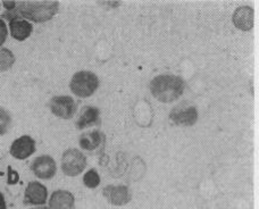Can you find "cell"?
Returning a JSON list of instances; mask_svg holds the SVG:
<instances>
[{
	"instance_id": "cell-1",
	"label": "cell",
	"mask_w": 259,
	"mask_h": 209,
	"mask_svg": "<svg viewBox=\"0 0 259 209\" xmlns=\"http://www.w3.org/2000/svg\"><path fill=\"white\" fill-rule=\"evenodd\" d=\"M186 82L181 76L163 74L154 77L150 82L151 95L160 103H173L183 95Z\"/></svg>"
},
{
	"instance_id": "cell-2",
	"label": "cell",
	"mask_w": 259,
	"mask_h": 209,
	"mask_svg": "<svg viewBox=\"0 0 259 209\" xmlns=\"http://www.w3.org/2000/svg\"><path fill=\"white\" fill-rule=\"evenodd\" d=\"M16 9L26 21L45 23L52 20L59 9L58 2H21L17 3Z\"/></svg>"
},
{
	"instance_id": "cell-3",
	"label": "cell",
	"mask_w": 259,
	"mask_h": 209,
	"mask_svg": "<svg viewBox=\"0 0 259 209\" xmlns=\"http://www.w3.org/2000/svg\"><path fill=\"white\" fill-rule=\"evenodd\" d=\"M99 78L94 72L80 71L73 75L69 88L78 98H88L95 94L99 88Z\"/></svg>"
},
{
	"instance_id": "cell-4",
	"label": "cell",
	"mask_w": 259,
	"mask_h": 209,
	"mask_svg": "<svg viewBox=\"0 0 259 209\" xmlns=\"http://www.w3.org/2000/svg\"><path fill=\"white\" fill-rule=\"evenodd\" d=\"M87 167V157L78 149H67L62 156V170L65 175L77 176Z\"/></svg>"
},
{
	"instance_id": "cell-5",
	"label": "cell",
	"mask_w": 259,
	"mask_h": 209,
	"mask_svg": "<svg viewBox=\"0 0 259 209\" xmlns=\"http://www.w3.org/2000/svg\"><path fill=\"white\" fill-rule=\"evenodd\" d=\"M49 108L56 117L63 119L72 118L76 113L77 105L72 97L57 96L50 100Z\"/></svg>"
},
{
	"instance_id": "cell-6",
	"label": "cell",
	"mask_w": 259,
	"mask_h": 209,
	"mask_svg": "<svg viewBox=\"0 0 259 209\" xmlns=\"http://www.w3.org/2000/svg\"><path fill=\"white\" fill-rule=\"evenodd\" d=\"M31 171L38 179L52 180L57 173V165L52 156L44 155L31 162Z\"/></svg>"
},
{
	"instance_id": "cell-7",
	"label": "cell",
	"mask_w": 259,
	"mask_h": 209,
	"mask_svg": "<svg viewBox=\"0 0 259 209\" xmlns=\"http://www.w3.org/2000/svg\"><path fill=\"white\" fill-rule=\"evenodd\" d=\"M169 118L175 125L180 127H191L196 124L198 119V110L194 106L188 104H181L174 107L170 111Z\"/></svg>"
},
{
	"instance_id": "cell-8",
	"label": "cell",
	"mask_w": 259,
	"mask_h": 209,
	"mask_svg": "<svg viewBox=\"0 0 259 209\" xmlns=\"http://www.w3.org/2000/svg\"><path fill=\"white\" fill-rule=\"evenodd\" d=\"M103 196L113 206H124L131 201L132 194L126 185H107L103 189Z\"/></svg>"
},
{
	"instance_id": "cell-9",
	"label": "cell",
	"mask_w": 259,
	"mask_h": 209,
	"mask_svg": "<svg viewBox=\"0 0 259 209\" xmlns=\"http://www.w3.org/2000/svg\"><path fill=\"white\" fill-rule=\"evenodd\" d=\"M48 199V190L42 183L32 181L25 189L24 203L29 206H42Z\"/></svg>"
},
{
	"instance_id": "cell-10",
	"label": "cell",
	"mask_w": 259,
	"mask_h": 209,
	"mask_svg": "<svg viewBox=\"0 0 259 209\" xmlns=\"http://www.w3.org/2000/svg\"><path fill=\"white\" fill-rule=\"evenodd\" d=\"M9 151L16 159L24 160L35 152V140L30 136H22L12 143Z\"/></svg>"
},
{
	"instance_id": "cell-11",
	"label": "cell",
	"mask_w": 259,
	"mask_h": 209,
	"mask_svg": "<svg viewBox=\"0 0 259 209\" xmlns=\"http://www.w3.org/2000/svg\"><path fill=\"white\" fill-rule=\"evenodd\" d=\"M100 124V110L95 106L83 107L80 115L77 116L75 127L77 130H84Z\"/></svg>"
},
{
	"instance_id": "cell-12",
	"label": "cell",
	"mask_w": 259,
	"mask_h": 209,
	"mask_svg": "<svg viewBox=\"0 0 259 209\" xmlns=\"http://www.w3.org/2000/svg\"><path fill=\"white\" fill-rule=\"evenodd\" d=\"M9 30L11 35L17 41H24L32 34L33 25L24 18L16 17L9 21Z\"/></svg>"
},
{
	"instance_id": "cell-13",
	"label": "cell",
	"mask_w": 259,
	"mask_h": 209,
	"mask_svg": "<svg viewBox=\"0 0 259 209\" xmlns=\"http://www.w3.org/2000/svg\"><path fill=\"white\" fill-rule=\"evenodd\" d=\"M75 198L67 190H57L49 199L50 209H74Z\"/></svg>"
},
{
	"instance_id": "cell-14",
	"label": "cell",
	"mask_w": 259,
	"mask_h": 209,
	"mask_svg": "<svg viewBox=\"0 0 259 209\" xmlns=\"http://www.w3.org/2000/svg\"><path fill=\"white\" fill-rule=\"evenodd\" d=\"M233 23L242 31L251 30L253 26V9L249 6L239 7L233 14Z\"/></svg>"
},
{
	"instance_id": "cell-15",
	"label": "cell",
	"mask_w": 259,
	"mask_h": 209,
	"mask_svg": "<svg viewBox=\"0 0 259 209\" xmlns=\"http://www.w3.org/2000/svg\"><path fill=\"white\" fill-rule=\"evenodd\" d=\"M104 142H105L104 134L100 131H98V130L83 133L80 137V140H78L80 147L87 151H94L96 149H98Z\"/></svg>"
},
{
	"instance_id": "cell-16",
	"label": "cell",
	"mask_w": 259,
	"mask_h": 209,
	"mask_svg": "<svg viewBox=\"0 0 259 209\" xmlns=\"http://www.w3.org/2000/svg\"><path fill=\"white\" fill-rule=\"evenodd\" d=\"M15 63V56L8 48H0V73L9 71Z\"/></svg>"
},
{
	"instance_id": "cell-17",
	"label": "cell",
	"mask_w": 259,
	"mask_h": 209,
	"mask_svg": "<svg viewBox=\"0 0 259 209\" xmlns=\"http://www.w3.org/2000/svg\"><path fill=\"white\" fill-rule=\"evenodd\" d=\"M83 183L89 189L98 188V185L100 184V175L97 170L91 169L88 171L84 176H83Z\"/></svg>"
},
{
	"instance_id": "cell-18",
	"label": "cell",
	"mask_w": 259,
	"mask_h": 209,
	"mask_svg": "<svg viewBox=\"0 0 259 209\" xmlns=\"http://www.w3.org/2000/svg\"><path fill=\"white\" fill-rule=\"evenodd\" d=\"M12 125V116L8 111L0 107V136L6 134Z\"/></svg>"
},
{
	"instance_id": "cell-19",
	"label": "cell",
	"mask_w": 259,
	"mask_h": 209,
	"mask_svg": "<svg viewBox=\"0 0 259 209\" xmlns=\"http://www.w3.org/2000/svg\"><path fill=\"white\" fill-rule=\"evenodd\" d=\"M8 35V29L7 25L3 18H0V47L5 44V41L7 39Z\"/></svg>"
},
{
	"instance_id": "cell-20",
	"label": "cell",
	"mask_w": 259,
	"mask_h": 209,
	"mask_svg": "<svg viewBox=\"0 0 259 209\" xmlns=\"http://www.w3.org/2000/svg\"><path fill=\"white\" fill-rule=\"evenodd\" d=\"M18 180V175L16 172H12V173H8V183H16Z\"/></svg>"
},
{
	"instance_id": "cell-21",
	"label": "cell",
	"mask_w": 259,
	"mask_h": 209,
	"mask_svg": "<svg viewBox=\"0 0 259 209\" xmlns=\"http://www.w3.org/2000/svg\"><path fill=\"white\" fill-rule=\"evenodd\" d=\"M2 5H3L5 8H6V11H12V9H15L16 8L17 3H15V2H12V3L5 2V3H2Z\"/></svg>"
},
{
	"instance_id": "cell-22",
	"label": "cell",
	"mask_w": 259,
	"mask_h": 209,
	"mask_svg": "<svg viewBox=\"0 0 259 209\" xmlns=\"http://www.w3.org/2000/svg\"><path fill=\"white\" fill-rule=\"evenodd\" d=\"M0 209H7L6 200H5V197L2 192H0Z\"/></svg>"
},
{
	"instance_id": "cell-23",
	"label": "cell",
	"mask_w": 259,
	"mask_h": 209,
	"mask_svg": "<svg viewBox=\"0 0 259 209\" xmlns=\"http://www.w3.org/2000/svg\"><path fill=\"white\" fill-rule=\"evenodd\" d=\"M33 209H50V208H47V207H38V208H33Z\"/></svg>"
},
{
	"instance_id": "cell-24",
	"label": "cell",
	"mask_w": 259,
	"mask_h": 209,
	"mask_svg": "<svg viewBox=\"0 0 259 209\" xmlns=\"http://www.w3.org/2000/svg\"><path fill=\"white\" fill-rule=\"evenodd\" d=\"M0 6H2V3H0Z\"/></svg>"
}]
</instances>
